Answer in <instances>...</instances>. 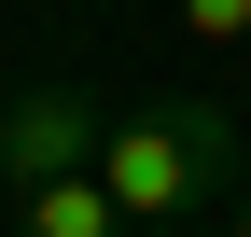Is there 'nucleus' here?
Wrapping results in <instances>:
<instances>
[{"mask_svg": "<svg viewBox=\"0 0 251 237\" xmlns=\"http://www.w3.org/2000/svg\"><path fill=\"white\" fill-rule=\"evenodd\" d=\"M181 28H196V42H251V0H168Z\"/></svg>", "mask_w": 251, "mask_h": 237, "instance_id": "obj_4", "label": "nucleus"}, {"mask_svg": "<svg viewBox=\"0 0 251 237\" xmlns=\"http://www.w3.org/2000/svg\"><path fill=\"white\" fill-rule=\"evenodd\" d=\"M14 237H140V223L112 210V182H98V167H70V182L14 195Z\"/></svg>", "mask_w": 251, "mask_h": 237, "instance_id": "obj_3", "label": "nucleus"}, {"mask_svg": "<svg viewBox=\"0 0 251 237\" xmlns=\"http://www.w3.org/2000/svg\"><path fill=\"white\" fill-rule=\"evenodd\" d=\"M98 182L126 223H209V195L237 182V112L224 98H168V112H126L98 140Z\"/></svg>", "mask_w": 251, "mask_h": 237, "instance_id": "obj_1", "label": "nucleus"}, {"mask_svg": "<svg viewBox=\"0 0 251 237\" xmlns=\"http://www.w3.org/2000/svg\"><path fill=\"white\" fill-rule=\"evenodd\" d=\"M140 237H196V223H140Z\"/></svg>", "mask_w": 251, "mask_h": 237, "instance_id": "obj_5", "label": "nucleus"}, {"mask_svg": "<svg viewBox=\"0 0 251 237\" xmlns=\"http://www.w3.org/2000/svg\"><path fill=\"white\" fill-rule=\"evenodd\" d=\"M237 237H251V195H237Z\"/></svg>", "mask_w": 251, "mask_h": 237, "instance_id": "obj_6", "label": "nucleus"}, {"mask_svg": "<svg viewBox=\"0 0 251 237\" xmlns=\"http://www.w3.org/2000/svg\"><path fill=\"white\" fill-rule=\"evenodd\" d=\"M112 112L84 98V84H28V98H0V195H42L70 182V167H98Z\"/></svg>", "mask_w": 251, "mask_h": 237, "instance_id": "obj_2", "label": "nucleus"}]
</instances>
